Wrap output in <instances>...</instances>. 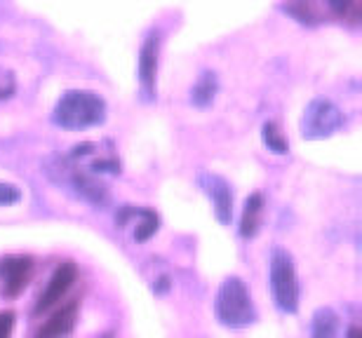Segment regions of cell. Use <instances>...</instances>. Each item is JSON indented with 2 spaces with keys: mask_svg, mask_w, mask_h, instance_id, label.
Segmentation results:
<instances>
[{
  "mask_svg": "<svg viewBox=\"0 0 362 338\" xmlns=\"http://www.w3.org/2000/svg\"><path fill=\"white\" fill-rule=\"evenodd\" d=\"M104 115L106 104L99 95L85 90H71L57 102L52 118L64 129H85L99 125Z\"/></svg>",
  "mask_w": 362,
  "mask_h": 338,
  "instance_id": "6da1fadb",
  "label": "cell"
},
{
  "mask_svg": "<svg viewBox=\"0 0 362 338\" xmlns=\"http://www.w3.org/2000/svg\"><path fill=\"white\" fill-rule=\"evenodd\" d=\"M214 310L221 325L230 329L250 327L252 322L257 320V310H255V303H252L250 289L245 286L240 277L223 279L221 289L216 294Z\"/></svg>",
  "mask_w": 362,
  "mask_h": 338,
  "instance_id": "7a4b0ae2",
  "label": "cell"
},
{
  "mask_svg": "<svg viewBox=\"0 0 362 338\" xmlns=\"http://www.w3.org/2000/svg\"><path fill=\"white\" fill-rule=\"evenodd\" d=\"M271 291L275 306L282 313L299 310V279L292 263V256L285 249H275L271 256Z\"/></svg>",
  "mask_w": 362,
  "mask_h": 338,
  "instance_id": "3957f363",
  "label": "cell"
},
{
  "mask_svg": "<svg viewBox=\"0 0 362 338\" xmlns=\"http://www.w3.org/2000/svg\"><path fill=\"white\" fill-rule=\"evenodd\" d=\"M76 275H78V270L74 263H62L59 268L54 270V275L49 277L47 289L40 294L38 303H35V313H45L54 303H59V301L69 294L71 286H74Z\"/></svg>",
  "mask_w": 362,
  "mask_h": 338,
  "instance_id": "277c9868",
  "label": "cell"
},
{
  "mask_svg": "<svg viewBox=\"0 0 362 338\" xmlns=\"http://www.w3.org/2000/svg\"><path fill=\"white\" fill-rule=\"evenodd\" d=\"M0 272H3L5 279V294L7 296H17V294L24 289L28 277H31V258L24 256H10L0 263Z\"/></svg>",
  "mask_w": 362,
  "mask_h": 338,
  "instance_id": "5b68a950",
  "label": "cell"
},
{
  "mask_svg": "<svg viewBox=\"0 0 362 338\" xmlns=\"http://www.w3.org/2000/svg\"><path fill=\"white\" fill-rule=\"evenodd\" d=\"M339 122H341V118H339V111L334 109V106L327 104V102H320V104H315L308 113L306 132H308V136H327L339 127Z\"/></svg>",
  "mask_w": 362,
  "mask_h": 338,
  "instance_id": "8992f818",
  "label": "cell"
},
{
  "mask_svg": "<svg viewBox=\"0 0 362 338\" xmlns=\"http://www.w3.org/2000/svg\"><path fill=\"white\" fill-rule=\"evenodd\" d=\"M78 318V301H71L69 306H64L62 310H57L45 325L40 327L38 338H66L76 327Z\"/></svg>",
  "mask_w": 362,
  "mask_h": 338,
  "instance_id": "52a82bcc",
  "label": "cell"
},
{
  "mask_svg": "<svg viewBox=\"0 0 362 338\" xmlns=\"http://www.w3.org/2000/svg\"><path fill=\"white\" fill-rule=\"evenodd\" d=\"M207 181V193L214 203L216 219L221 224H230V214H233V195H230L228 183L221 176H205Z\"/></svg>",
  "mask_w": 362,
  "mask_h": 338,
  "instance_id": "ba28073f",
  "label": "cell"
},
{
  "mask_svg": "<svg viewBox=\"0 0 362 338\" xmlns=\"http://www.w3.org/2000/svg\"><path fill=\"white\" fill-rule=\"evenodd\" d=\"M156 71H158V40L148 38L146 45L141 47V56H139V78L146 92H153Z\"/></svg>",
  "mask_w": 362,
  "mask_h": 338,
  "instance_id": "9c48e42d",
  "label": "cell"
},
{
  "mask_svg": "<svg viewBox=\"0 0 362 338\" xmlns=\"http://www.w3.org/2000/svg\"><path fill=\"white\" fill-rule=\"evenodd\" d=\"M339 315L332 308H317L310 318V338H339Z\"/></svg>",
  "mask_w": 362,
  "mask_h": 338,
  "instance_id": "30bf717a",
  "label": "cell"
},
{
  "mask_svg": "<svg viewBox=\"0 0 362 338\" xmlns=\"http://www.w3.org/2000/svg\"><path fill=\"white\" fill-rule=\"evenodd\" d=\"M262 214H264V198L259 195V193H255V195H250L247 203H245V212H243V221H240L243 237H255L259 233Z\"/></svg>",
  "mask_w": 362,
  "mask_h": 338,
  "instance_id": "8fae6325",
  "label": "cell"
},
{
  "mask_svg": "<svg viewBox=\"0 0 362 338\" xmlns=\"http://www.w3.org/2000/svg\"><path fill=\"white\" fill-rule=\"evenodd\" d=\"M264 141H266V146L273 150V153H287L285 136L278 132V127H275L273 122H266V125H264Z\"/></svg>",
  "mask_w": 362,
  "mask_h": 338,
  "instance_id": "7c38bea8",
  "label": "cell"
},
{
  "mask_svg": "<svg viewBox=\"0 0 362 338\" xmlns=\"http://www.w3.org/2000/svg\"><path fill=\"white\" fill-rule=\"evenodd\" d=\"M327 5L337 17H351V14L356 17L358 14V0H327Z\"/></svg>",
  "mask_w": 362,
  "mask_h": 338,
  "instance_id": "4fadbf2b",
  "label": "cell"
},
{
  "mask_svg": "<svg viewBox=\"0 0 362 338\" xmlns=\"http://www.w3.org/2000/svg\"><path fill=\"white\" fill-rule=\"evenodd\" d=\"M212 97H214V78H212V76H205V78L200 80L198 87H195L193 99H195L198 104H207Z\"/></svg>",
  "mask_w": 362,
  "mask_h": 338,
  "instance_id": "5bb4252c",
  "label": "cell"
},
{
  "mask_svg": "<svg viewBox=\"0 0 362 338\" xmlns=\"http://www.w3.org/2000/svg\"><path fill=\"white\" fill-rule=\"evenodd\" d=\"M21 193L17 186L12 183H0V207H7V205H14L19 203Z\"/></svg>",
  "mask_w": 362,
  "mask_h": 338,
  "instance_id": "9a60e30c",
  "label": "cell"
},
{
  "mask_svg": "<svg viewBox=\"0 0 362 338\" xmlns=\"http://www.w3.org/2000/svg\"><path fill=\"white\" fill-rule=\"evenodd\" d=\"M12 329H14V315L10 310L0 313V338H10Z\"/></svg>",
  "mask_w": 362,
  "mask_h": 338,
  "instance_id": "2e32d148",
  "label": "cell"
},
{
  "mask_svg": "<svg viewBox=\"0 0 362 338\" xmlns=\"http://www.w3.org/2000/svg\"><path fill=\"white\" fill-rule=\"evenodd\" d=\"M346 338H360V329L358 327H351L349 334H346Z\"/></svg>",
  "mask_w": 362,
  "mask_h": 338,
  "instance_id": "e0dca14e",
  "label": "cell"
}]
</instances>
